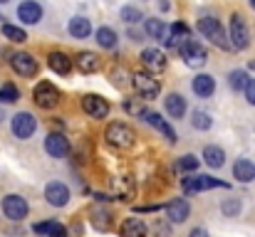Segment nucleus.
Returning <instances> with one entry per match:
<instances>
[{
	"mask_svg": "<svg viewBox=\"0 0 255 237\" xmlns=\"http://www.w3.org/2000/svg\"><path fill=\"white\" fill-rule=\"evenodd\" d=\"M104 139H107L109 146L122 149V151L136 146V131H134L129 124H124V121H114V124H109L107 131H104Z\"/></svg>",
	"mask_w": 255,
	"mask_h": 237,
	"instance_id": "f257e3e1",
	"label": "nucleus"
},
{
	"mask_svg": "<svg viewBox=\"0 0 255 237\" xmlns=\"http://www.w3.org/2000/svg\"><path fill=\"white\" fill-rule=\"evenodd\" d=\"M198 32L211 42V45H216V47H221V50H233V45H231V40H228V35H226V30H223V25H221V20H216V17H201L198 20Z\"/></svg>",
	"mask_w": 255,
	"mask_h": 237,
	"instance_id": "f03ea898",
	"label": "nucleus"
},
{
	"mask_svg": "<svg viewBox=\"0 0 255 237\" xmlns=\"http://www.w3.org/2000/svg\"><path fill=\"white\" fill-rule=\"evenodd\" d=\"M178 52H181V60H183L188 67H201V65L208 60V52H206V47H203L198 40H191V37L181 40V45H178Z\"/></svg>",
	"mask_w": 255,
	"mask_h": 237,
	"instance_id": "7ed1b4c3",
	"label": "nucleus"
},
{
	"mask_svg": "<svg viewBox=\"0 0 255 237\" xmlns=\"http://www.w3.org/2000/svg\"><path fill=\"white\" fill-rule=\"evenodd\" d=\"M228 40H231L233 50H248V45H251V32H248V25H246L243 15H238V12H233V15H231Z\"/></svg>",
	"mask_w": 255,
	"mask_h": 237,
	"instance_id": "20e7f679",
	"label": "nucleus"
},
{
	"mask_svg": "<svg viewBox=\"0 0 255 237\" xmlns=\"http://www.w3.org/2000/svg\"><path fill=\"white\" fill-rule=\"evenodd\" d=\"M32 99L40 109H55L60 104V89L52 84V81H40L35 89H32Z\"/></svg>",
	"mask_w": 255,
	"mask_h": 237,
	"instance_id": "39448f33",
	"label": "nucleus"
},
{
	"mask_svg": "<svg viewBox=\"0 0 255 237\" xmlns=\"http://www.w3.org/2000/svg\"><path fill=\"white\" fill-rule=\"evenodd\" d=\"M131 84L141 94V99H156L161 94V81L154 77L151 72H136L131 77Z\"/></svg>",
	"mask_w": 255,
	"mask_h": 237,
	"instance_id": "423d86ee",
	"label": "nucleus"
},
{
	"mask_svg": "<svg viewBox=\"0 0 255 237\" xmlns=\"http://www.w3.org/2000/svg\"><path fill=\"white\" fill-rule=\"evenodd\" d=\"M10 67L15 70V75L20 77H35L40 70V62L30 55V52H12L10 55Z\"/></svg>",
	"mask_w": 255,
	"mask_h": 237,
	"instance_id": "0eeeda50",
	"label": "nucleus"
},
{
	"mask_svg": "<svg viewBox=\"0 0 255 237\" xmlns=\"http://www.w3.org/2000/svg\"><path fill=\"white\" fill-rule=\"evenodd\" d=\"M2 213H5V218H10V220L17 223V220H25L27 218L30 205H27V200L22 195L12 193V195H5L2 198Z\"/></svg>",
	"mask_w": 255,
	"mask_h": 237,
	"instance_id": "6e6552de",
	"label": "nucleus"
},
{
	"mask_svg": "<svg viewBox=\"0 0 255 237\" xmlns=\"http://www.w3.org/2000/svg\"><path fill=\"white\" fill-rule=\"evenodd\" d=\"M10 129H12V134L17 136V139H30L32 134H35V129H37V121H35V116L30 114V111H20V114H15L12 116V121H10Z\"/></svg>",
	"mask_w": 255,
	"mask_h": 237,
	"instance_id": "1a4fd4ad",
	"label": "nucleus"
},
{
	"mask_svg": "<svg viewBox=\"0 0 255 237\" xmlns=\"http://www.w3.org/2000/svg\"><path fill=\"white\" fill-rule=\"evenodd\" d=\"M213 188H228V183L213 178V175H193V178H183V190L186 193H203V190H213Z\"/></svg>",
	"mask_w": 255,
	"mask_h": 237,
	"instance_id": "9d476101",
	"label": "nucleus"
},
{
	"mask_svg": "<svg viewBox=\"0 0 255 237\" xmlns=\"http://www.w3.org/2000/svg\"><path fill=\"white\" fill-rule=\"evenodd\" d=\"M45 200H47L52 208H65V205L70 203V188H67L65 183H60V180H52V183H47V188H45Z\"/></svg>",
	"mask_w": 255,
	"mask_h": 237,
	"instance_id": "9b49d317",
	"label": "nucleus"
},
{
	"mask_svg": "<svg viewBox=\"0 0 255 237\" xmlns=\"http://www.w3.org/2000/svg\"><path fill=\"white\" fill-rule=\"evenodd\" d=\"M82 109H85L92 119H107V114H109V101L102 99L99 94H85V96H82Z\"/></svg>",
	"mask_w": 255,
	"mask_h": 237,
	"instance_id": "f8f14e48",
	"label": "nucleus"
},
{
	"mask_svg": "<svg viewBox=\"0 0 255 237\" xmlns=\"http://www.w3.org/2000/svg\"><path fill=\"white\" fill-rule=\"evenodd\" d=\"M188 215H191V205H188V200L186 198H173L166 203V218H169V223H186L188 220Z\"/></svg>",
	"mask_w": 255,
	"mask_h": 237,
	"instance_id": "ddd939ff",
	"label": "nucleus"
},
{
	"mask_svg": "<svg viewBox=\"0 0 255 237\" xmlns=\"http://www.w3.org/2000/svg\"><path fill=\"white\" fill-rule=\"evenodd\" d=\"M72 65H75V60H70V55H67V52L55 50V52H50V55H47V67H50L55 75L67 77V75L72 72Z\"/></svg>",
	"mask_w": 255,
	"mask_h": 237,
	"instance_id": "4468645a",
	"label": "nucleus"
},
{
	"mask_svg": "<svg viewBox=\"0 0 255 237\" xmlns=\"http://www.w3.org/2000/svg\"><path fill=\"white\" fill-rule=\"evenodd\" d=\"M45 151L52 158H65L70 154V139L65 134H50L45 139Z\"/></svg>",
	"mask_w": 255,
	"mask_h": 237,
	"instance_id": "2eb2a0df",
	"label": "nucleus"
},
{
	"mask_svg": "<svg viewBox=\"0 0 255 237\" xmlns=\"http://www.w3.org/2000/svg\"><path fill=\"white\" fill-rule=\"evenodd\" d=\"M17 17H20L25 25H37V22L42 20V5H40L37 0H25V2H20V7H17Z\"/></svg>",
	"mask_w": 255,
	"mask_h": 237,
	"instance_id": "dca6fc26",
	"label": "nucleus"
},
{
	"mask_svg": "<svg viewBox=\"0 0 255 237\" xmlns=\"http://www.w3.org/2000/svg\"><path fill=\"white\" fill-rule=\"evenodd\" d=\"M75 65L82 75H94L102 70V57L97 52H89V50H82L77 57H75Z\"/></svg>",
	"mask_w": 255,
	"mask_h": 237,
	"instance_id": "f3484780",
	"label": "nucleus"
},
{
	"mask_svg": "<svg viewBox=\"0 0 255 237\" xmlns=\"http://www.w3.org/2000/svg\"><path fill=\"white\" fill-rule=\"evenodd\" d=\"M141 62H144V67H146L149 72H161V70H166V55H164L161 50H156V47L144 50V52H141Z\"/></svg>",
	"mask_w": 255,
	"mask_h": 237,
	"instance_id": "a211bd4d",
	"label": "nucleus"
},
{
	"mask_svg": "<svg viewBox=\"0 0 255 237\" xmlns=\"http://www.w3.org/2000/svg\"><path fill=\"white\" fill-rule=\"evenodd\" d=\"M119 235L122 237H146L149 235V225L141 218H127V220H122Z\"/></svg>",
	"mask_w": 255,
	"mask_h": 237,
	"instance_id": "6ab92c4d",
	"label": "nucleus"
},
{
	"mask_svg": "<svg viewBox=\"0 0 255 237\" xmlns=\"http://www.w3.org/2000/svg\"><path fill=\"white\" fill-rule=\"evenodd\" d=\"M191 89H193L196 96L208 99V96H213V91H216V79L211 77V75H196L193 81H191Z\"/></svg>",
	"mask_w": 255,
	"mask_h": 237,
	"instance_id": "aec40b11",
	"label": "nucleus"
},
{
	"mask_svg": "<svg viewBox=\"0 0 255 237\" xmlns=\"http://www.w3.org/2000/svg\"><path fill=\"white\" fill-rule=\"evenodd\" d=\"M32 230L37 233V235L42 237H67V228L62 225V223H57V220H45V223H35L32 225Z\"/></svg>",
	"mask_w": 255,
	"mask_h": 237,
	"instance_id": "412c9836",
	"label": "nucleus"
},
{
	"mask_svg": "<svg viewBox=\"0 0 255 237\" xmlns=\"http://www.w3.org/2000/svg\"><path fill=\"white\" fill-rule=\"evenodd\" d=\"M233 178H238L241 183H251L255 180V165L248 158H238L233 163Z\"/></svg>",
	"mask_w": 255,
	"mask_h": 237,
	"instance_id": "4be33fe9",
	"label": "nucleus"
},
{
	"mask_svg": "<svg viewBox=\"0 0 255 237\" xmlns=\"http://www.w3.org/2000/svg\"><path fill=\"white\" fill-rule=\"evenodd\" d=\"M144 121H146V124H151L156 131H161V134L166 136V141H169V144H176V141H178V139H176V131L171 129V126L166 124V121H164V119H161V116H159V114H151V111H146Z\"/></svg>",
	"mask_w": 255,
	"mask_h": 237,
	"instance_id": "5701e85b",
	"label": "nucleus"
},
{
	"mask_svg": "<svg viewBox=\"0 0 255 237\" xmlns=\"http://www.w3.org/2000/svg\"><path fill=\"white\" fill-rule=\"evenodd\" d=\"M164 106H166V114L173 116V119H183V114H186V99L181 96V94H169L166 99H164Z\"/></svg>",
	"mask_w": 255,
	"mask_h": 237,
	"instance_id": "b1692460",
	"label": "nucleus"
},
{
	"mask_svg": "<svg viewBox=\"0 0 255 237\" xmlns=\"http://www.w3.org/2000/svg\"><path fill=\"white\" fill-rule=\"evenodd\" d=\"M201 160H203L208 168H221V165L226 163V154H223V149H221V146H206Z\"/></svg>",
	"mask_w": 255,
	"mask_h": 237,
	"instance_id": "393cba45",
	"label": "nucleus"
},
{
	"mask_svg": "<svg viewBox=\"0 0 255 237\" xmlns=\"http://www.w3.org/2000/svg\"><path fill=\"white\" fill-rule=\"evenodd\" d=\"M67 30H70V35H72V37L85 40V37H89V35H92V22H89L87 17H72Z\"/></svg>",
	"mask_w": 255,
	"mask_h": 237,
	"instance_id": "a878e982",
	"label": "nucleus"
},
{
	"mask_svg": "<svg viewBox=\"0 0 255 237\" xmlns=\"http://www.w3.org/2000/svg\"><path fill=\"white\" fill-rule=\"evenodd\" d=\"M144 30H146V35H151L154 40H164V37L169 35L166 22H164V20H156V17H146V20H144Z\"/></svg>",
	"mask_w": 255,
	"mask_h": 237,
	"instance_id": "bb28decb",
	"label": "nucleus"
},
{
	"mask_svg": "<svg viewBox=\"0 0 255 237\" xmlns=\"http://www.w3.org/2000/svg\"><path fill=\"white\" fill-rule=\"evenodd\" d=\"M89 215H92V225H94L97 230H109V228H112V213H109V210H104V208H92Z\"/></svg>",
	"mask_w": 255,
	"mask_h": 237,
	"instance_id": "cd10ccee",
	"label": "nucleus"
},
{
	"mask_svg": "<svg viewBox=\"0 0 255 237\" xmlns=\"http://www.w3.org/2000/svg\"><path fill=\"white\" fill-rule=\"evenodd\" d=\"M94 37H97V45L102 50H114V45H117V32L112 27H99L94 32Z\"/></svg>",
	"mask_w": 255,
	"mask_h": 237,
	"instance_id": "c85d7f7f",
	"label": "nucleus"
},
{
	"mask_svg": "<svg viewBox=\"0 0 255 237\" xmlns=\"http://www.w3.org/2000/svg\"><path fill=\"white\" fill-rule=\"evenodd\" d=\"M251 75L246 72V70H233L231 75H228V84H231V89L233 91H246V86L251 84Z\"/></svg>",
	"mask_w": 255,
	"mask_h": 237,
	"instance_id": "c756f323",
	"label": "nucleus"
},
{
	"mask_svg": "<svg viewBox=\"0 0 255 237\" xmlns=\"http://www.w3.org/2000/svg\"><path fill=\"white\" fill-rule=\"evenodd\" d=\"M191 124H193V129H198V131H208L213 121H211V114H206V111L196 109V111L191 114Z\"/></svg>",
	"mask_w": 255,
	"mask_h": 237,
	"instance_id": "7c9ffc66",
	"label": "nucleus"
},
{
	"mask_svg": "<svg viewBox=\"0 0 255 237\" xmlns=\"http://www.w3.org/2000/svg\"><path fill=\"white\" fill-rule=\"evenodd\" d=\"M119 17H122L124 22H129V25H134V22H141V20H146V17L141 15V10H139V7H131V5H124V7L119 10Z\"/></svg>",
	"mask_w": 255,
	"mask_h": 237,
	"instance_id": "2f4dec72",
	"label": "nucleus"
},
{
	"mask_svg": "<svg viewBox=\"0 0 255 237\" xmlns=\"http://www.w3.org/2000/svg\"><path fill=\"white\" fill-rule=\"evenodd\" d=\"M2 35H5V40H10V42H25L27 40V32L22 30V27H15V25H2Z\"/></svg>",
	"mask_w": 255,
	"mask_h": 237,
	"instance_id": "473e14b6",
	"label": "nucleus"
},
{
	"mask_svg": "<svg viewBox=\"0 0 255 237\" xmlns=\"http://www.w3.org/2000/svg\"><path fill=\"white\" fill-rule=\"evenodd\" d=\"M241 198H228V200H223L221 203V213L226 215V218H236V215H241Z\"/></svg>",
	"mask_w": 255,
	"mask_h": 237,
	"instance_id": "72a5a7b5",
	"label": "nucleus"
},
{
	"mask_svg": "<svg viewBox=\"0 0 255 237\" xmlns=\"http://www.w3.org/2000/svg\"><path fill=\"white\" fill-rule=\"evenodd\" d=\"M17 99H20V91H17L15 84H2V86H0V101H5V104H15Z\"/></svg>",
	"mask_w": 255,
	"mask_h": 237,
	"instance_id": "f704fd0d",
	"label": "nucleus"
},
{
	"mask_svg": "<svg viewBox=\"0 0 255 237\" xmlns=\"http://www.w3.org/2000/svg\"><path fill=\"white\" fill-rule=\"evenodd\" d=\"M198 165H201V158L193 156V154H186V156L178 158V168H181V170H186V173H193Z\"/></svg>",
	"mask_w": 255,
	"mask_h": 237,
	"instance_id": "c9c22d12",
	"label": "nucleus"
},
{
	"mask_svg": "<svg viewBox=\"0 0 255 237\" xmlns=\"http://www.w3.org/2000/svg\"><path fill=\"white\" fill-rule=\"evenodd\" d=\"M154 233H156L159 237H171L169 223H161V220H156V223H154Z\"/></svg>",
	"mask_w": 255,
	"mask_h": 237,
	"instance_id": "e433bc0d",
	"label": "nucleus"
},
{
	"mask_svg": "<svg viewBox=\"0 0 255 237\" xmlns=\"http://www.w3.org/2000/svg\"><path fill=\"white\" fill-rule=\"evenodd\" d=\"M243 94H246L248 104H253V106H255V79H251V84L246 86V91H243Z\"/></svg>",
	"mask_w": 255,
	"mask_h": 237,
	"instance_id": "4c0bfd02",
	"label": "nucleus"
},
{
	"mask_svg": "<svg viewBox=\"0 0 255 237\" xmlns=\"http://www.w3.org/2000/svg\"><path fill=\"white\" fill-rule=\"evenodd\" d=\"M188 237H208V230H206V228H193V230L188 233Z\"/></svg>",
	"mask_w": 255,
	"mask_h": 237,
	"instance_id": "58836bf2",
	"label": "nucleus"
},
{
	"mask_svg": "<svg viewBox=\"0 0 255 237\" xmlns=\"http://www.w3.org/2000/svg\"><path fill=\"white\" fill-rule=\"evenodd\" d=\"M129 37H131V40H134V42H139V40H141V35H139V32H136V30H129Z\"/></svg>",
	"mask_w": 255,
	"mask_h": 237,
	"instance_id": "ea45409f",
	"label": "nucleus"
},
{
	"mask_svg": "<svg viewBox=\"0 0 255 237\" xmlns=\"http://www.w3.org/2000/svg\"><path fill=\"white\" fill-rule=\"evenodd\" d=\"M159 10L166 12V10H169V2H166V0H159Z\"/></svg>",
	"mask_w": 255,
	"mask_h": 237,
	"instance_id": "a19ab883",
	"label": "nucleus"
},
{
	"mask_svg": "<svg viewBox=\"0 0 255 237\" xmlns=\"http://www.w3.org/2000/svg\"><path fill=\"white\" fill-rule=\"evenodd\" d=\"M5 2H10V0H0V5H5Z\"/></svg>",
	"mask_w": 255,
	"mask_h": 237,
	"instance_id": "79ce46f5",
	"label": "nucleus"
},
{
	"mask_svg": "<svg viewBox=\"0 0 255 237\" xmlns=\"http://www.w3.org/2000/svg\"><path fill=\"white\" fill-rule=\"evenodd\" d=\"M2 119H5V116H2V111H0V121H2Z\"/></svg>",
	"mask_w": 255,
	"mask_h": 237,
	"instance_id": "37998d69",
	"label": "nucleus"
},
{
	"mask_svg": "<svg viewBox=\"0 0 255 237\" xmlns=\"http://www.w3.org/2000/svg\"><path fill=\"white\" fill-rule=\"evenodd\" d=\"M251 67H253V70H255V62H251Z\"/></svg>",
	"mask_w": 255,
	"mask_h": 237,
	"instance_id": "c03bdc74",
	"label": "nucleus"
},
{
	"mask_svg": "<svg viewBox=\"0 0 255 237\" xmlns=\"http://www.w3.org/2000/svg\"><path fill=\"white\" fill-rule=\"evenodd\" d=\"M251 5H253V7H255V0H251Z\"/></svg>",
	"mask_w": 255,
	"mask_h": 237,
	"instance_id": "a18cd8bd",
	"label": "nucleus"
}]
</instances>
